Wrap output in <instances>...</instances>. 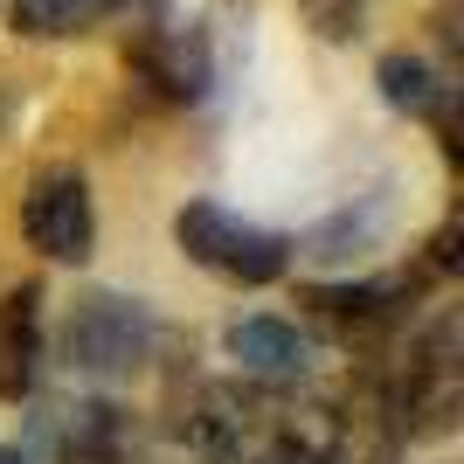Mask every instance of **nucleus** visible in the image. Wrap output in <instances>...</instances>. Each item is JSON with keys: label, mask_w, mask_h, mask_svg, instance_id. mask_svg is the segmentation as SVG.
Here are the masks:
<instances>
[{"label": "nucleus", "mask_w": 464, "mask_h": 464, "mask_svg": "<svg viewBox=\"0 0 464 464\" xmlns=\"http://www.w3.org/2000/svg\"><path fill=\"white\" fill-rule=\"evenodd\" d=\"M229 464H319V458H312V450L298 444V437H291L285 423H277L271 437H256V444H250V450H236Z\"/></svg>", "instance_id": "obj_12"}, {"label": "nucleus", "mask_w": 464, "mask_h": 464, "mask_svg": "<svg viewBox=\"0 0 464 464\" xmlns=\"http://www.w3.org/2000/svg\"><path fill=\"white\" fill-rule=\"evenodd\" d=\"M298 7H305V21L326 42H353L361 35V14H368V0H298Z\"/></svg>", "instance_id": "obj_11"}, {"label": "nucleus", "mask_w": 464, "mask_h": 464, "mask_svg": "<svg viewBox=\"0 0 464 464\" xmlns=\"http://www.w3.org/2000/svg\"><path fill=\"white\" fill-rule=\"evenodd\" d=\"M382 382L395 430L402 437H450L464 409V347H458V312H437L423 333H409L382 361H368Z\"/></svg>", "instance_id": "obj_1"}, {"label": "nucleus", "mask_w": 464, "mask_h": 464, "mask_svg": "<svg viewBox=\"0 0 464 464\" xmlns=\"http://www.w3.org/2000/svg\"><path fill=\"white\" fill-rule=\"evenodd\" d=\"M382 97L395 104V111L423 118V125H437V132L450 139V104H458V83L437 70L430 56H409V49H395V56H382Z\"/></svg>", "instance_id": "obj_9"}, {"label": "nucleus", "mask_w": 464, "mask_h": 464, "mask_svg": "<svg viewBox=\"0 0 464 464\" xmlns=\"http://www.w3.org/2000/svg\"><path fill=\"white\" fill-rule=\"evenodd\" d=\"M0 464H28V458H21V450H0Z\"/></svg>", "instance_id": "obj_13"}, {"label": "nucleus", "mask_w": 464, "mask_h": 464, "mask_svg": "<svg viewBox=\"0 0 464 464\" xmlns=\"http://www.w3.org/2000/svg\"><path fill=\"white\" fill-rule=\"evenodd\" d=\"M160 347L153 312L125 291H77L63 312V368L83 382H132Z\"/></svg>", "instance_id": "obj_2"}, {"label": "nucleus", "mask_w": 464, "mask_h": 464, "mask_svg": "<svg viewBox=\"0 0 464 464\" xmlns=\"http://www.w3.org/2000/svg\"><path fill=\"white\" fill-rule=\"evenodd\" d=\"M125 430L132 416L111 402H56L42 416V450L49 464H125Z\"/></svg>", "instance_id": "obj_6"}, {"label": "nucleus", "mask_w": 464, "mask_h": 464, "mask_svg": "<svg viewBox=\"0 0 464 464\" xmlns=\"http://www.w3.org/2000/svg\"><path fill=\"white\" fill-rule=\"evenodd\" d=\"M21 229L49 264H83L97 243V208H91V180L77 167H42L21 194Z\"/></svg>", "instance_id": "obj_5"}, {"label": "nucleus", "mask_w": 464, "mask_h": 464, "mask_svg": "<svg viewBox=\"0 0 464 464\" xmlns=\"http://www.w3.org/2000/svg\"><path fill=\"white\" fill-rule=\"evenodd\" d=\"M174 243L188 250V264L229 277V285H277L291 271V236L264 229V222H243L222 201H188L174 215Z\"/></svg>", "instance_id": "obj_3"}, {"label": "nucleus", "mask_w": 464, "mask_h": 464, "mask_svg": "<svg viewBox=\"0 0 464 464\" xmlns=\"http://www.w3.org/2000/svg\"><path fill=\"white\" fill-rule=\"evenodd\" d=\"M42 382V291L21 285L0 298V402H28Z\"/></svg>", "instance_id": "obj_8"}, {"label": "nucleus", "mask_w": 464, "mask_h": 464, "mask_svg": "<svg viewBox=\"0 0 464 464\" xmlns=\"http://www.w3.org/2000/svg\"><path fill=\"white\" fill-rule=\"evenodd\" d=\"M7 14H14L21 35L63 42V35H91L97 21H111V14H118V0H14Z\"/></svg>", "instance_id": "obj_10"}, {"label": "nucleus", "mask_w": 464, "mask_h": 464, "mask_svg": "<svg viewBox=\"0 0 464 464\" xmlns=\"http://www.w3.org/2000/svg\"><path fill=\"white\" fill-rule=\"evenodd\" d=\"M229 361L250 388H291V382H305L312 347H305V333L285 326V319H236L229 326Z\"/></svg>", "instance_id": "obj_7"}, {"label": "nucleus", "mask_w": 464, "mask_h": 464, "mask_svg": "<svg viewBox=\"0 0 464 464\" xmlns=\"http://www.w3.org/2000/svg\"><path fill=\"white\" fill-rule=\"evenodd\" d=\"M139 28L125 35V63L139 70V83L167 104H194V97H208L215 83V56H208V35L194 28V21H174L160 0H139Z\"/></svg>", "instance_id": "obj_4"}]
</instances>
